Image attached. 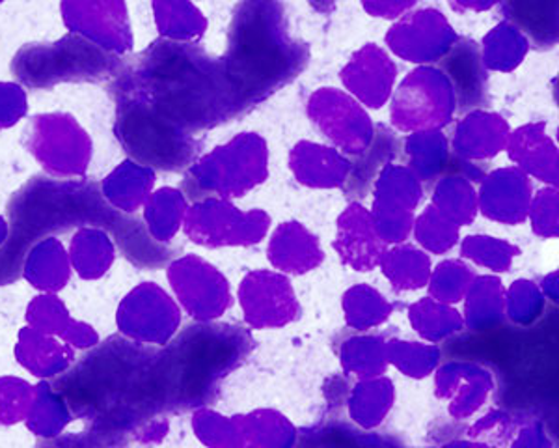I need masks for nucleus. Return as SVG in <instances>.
Listing matches in <instances>:
<instances>
[{
    "mask_svg": "<svg viewBox=\"0 0 559 448\" xmlns=\"http://www.w3.org/2000/svg\"><path fill=\"white\" fill-rule=\"evenodd\" d=\"M252 12L236 15L231 26L228 55L224 57V68L228 81L236 90L242 110L250 109L254 103L261 102L269 92L278 89L295 75H299L306 64L308 52H300L299 44L287 42L286 28L276 34L267 31L276 15H269L276 7V0L265 13L269 0L263 4L248 0Z\"/></svg>",
    "mask_w": 559,
    "mask_h": 448,
    "instance_id": "obj_1",
    "label": "nucleus"
},
{
    "mask_svg": "<svg viewBox=\"0 0 559 448\" xmlns=\"http://www.w3.org/2000/svg\"><path fill=\"white\" fill-rule=\"evenodd\" d=\"M502 4L506 17L526 34L535 49L558 45V0H502Z\"/></svg>",
    "mask_w": 559,
    "mask_h": 448,
    "instance_id": "obj_2",
    "label": "nucleus"
},
{
    "mask_svg": "<svg viewBox=\"0 0 559 448\" xmlns=\"http://www.w3.org/2000/svg\"><path fill=\"white\" fill-rule=\"evenodd\" d=\"M444 64H450V70L444 68V71L464 73V79H459L457 83H453L459 96V109L468 110L474 107H484L481 96H485V71L476 45H466V42H461L453 49L452 55L445 58Z\"/></svg>",
    "mask_w": 559,
    "mask_h": 448,
    "instance_id": "obj_3",
    "label": "nucleus"
}]
</instances>
